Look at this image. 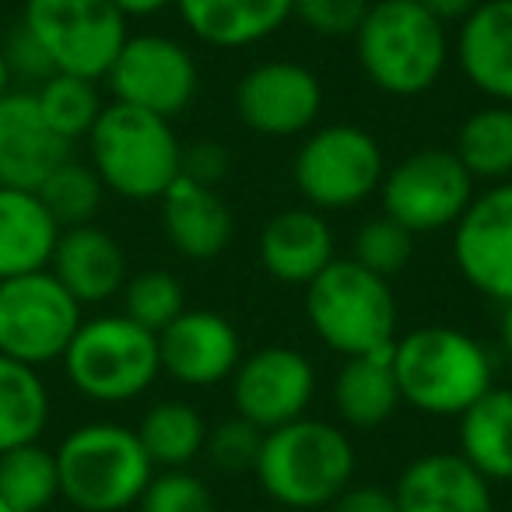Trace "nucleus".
Wrapping results in <instances>:
<instances>
[{"label":"nucleus","instance_id":"1","mask_svg":"<svg viewBox=\"0 0 512 512\" xmlns=\"http://www.w3.org/2000/svg\"><path fill=\"white\" fill-rule=\"evenodd\" d=\"M358 456L348 432L320 418H295L264 432L256 481L285 509H323L355 481Z\"/></svg>","mask_w":512,"mask_h":512},{"label":"nucleus","instance_id":"2","mask_svg":"<svg viewBox=\"0 0 512 512\" xmlns=\"http://www.w3.org/2000/svg\"><path fill=\"white\" fill-rule=\"evenodd\" d=\"M365 78L393 99H418L449 64L446 25L418 0H372L355 32Z\"/></svg>","mask_w":512,"mask_h":512},{"label":"nucleus","instance_id":"3","mask_svg":"<svg viewBox=\"0 0 512 512\" xmlns=\"http://www.w3.org/2000/svg\"><path fill=\"white\" fill-rule=\"evenodd\" d=\"M400 400L432 418H460L495 386V369L474 334L456 327H418L393 341Z\"/></svg>","mask_w":512,"mask_h":512},{"label":"nucleus","instance_id":"4","mask_svg":"<svg viewBox=\"0 0 512 512\" xmlns=\"http://www.w3.org/2000/svg\"><path fill=\"white\" fill-rule=\"evenodd\" d=\"M88 165L109 193L144 204L183 176V144L172 120L113 102L88 130Z\"/></svg>","mask_w":512,"mask_h":512},{"label":"nucleus","instance_id":"5","mask_svg":"<svg viewBox=\"0 0 512 512\" xmlns=\"http://www.w3.org/2000/svg\"><path fill=\"white\" fill-rule=\"evenodd\" d=\"M60 498L74 512H123L137 505L155 463L144 453L134 428L116 421H88L74 428L57 449Z\"/></svg>","mask_w":512,"mask_h":512},{"label":"nucleus","instance_id":"6","mask_svg":"<svg viewBox=\"0 0 512 512\" xmlns=\"http://www.w3.org/2000/svg\"><path fill=\"white\" fill-rule=\"evenodd\" d=\"M306 320L330 351L351 358L397 341V299L358 260H334L306 285Z\"/></svg>","mask_w":512,"mask_h":512},{"label":"nucleus","instance_id":"7","mask_svg":"<svg viewBox=\"0 0 512 512\" xmlns=\"http://www.w3.org/2000/svg\"><path fill=\"white\" fill-rule=\"evenodd\" d=\"M60 362L74 390L95 404H130L162 376L158 334L123 313L81 320Z\"/></svg>","mask_w":512,"mask_h":512},{"label":"nucleus","instance_id":"8","mask_svg":"<svg viewBox=\"0 0 512 512\" xmlns=\"http://www.w3.org/2000/svg\"><path fill=\"white\" fill-rule=\"evenodd\" d=\"M22 25L32 32L53 71L106 78L127 43V18L113 0H25Z\"/></svg>","mask_w":512,"mask_h":512},{"label":"nucleus","instance_id":"9","mask_svg":"<svg viewBox=\"0 0 512 512\" xmlns=\"http://www.w3.org/2000/svg\"><path fill=\"white\" fill-rule=\"evenodd\" d=\"M295 186L316 211H348L383 186L386 158L362 127L330 123L309 134L295 155Z\"/></svg>","mask_w":512,"mask_h":512},{"label":"nucleus","instance_id":"10","mask_svg":"<svg viewBox=\"0 0 512 512\" xmlns=\"http://www.w3.org/2000/svg\"><path fill=\"white\" fill-rule=\"evenodd\" d=\"M81 327V302L46 271L0 281V355L43 369L60 362Z\"/></svg>","mask_w":512,"mask_h":512},{"label":"nucleus","instance_id":"11","mask_svg":"<svg viewBox=\"0 0 512 512\" xmlns=\"http://www.w3.org/2000/svg\"><path fill=\"white\" fill-rule=\"evenodd\" d=\"M383 214L411 235L453 228L474 200V179L453 151L421 148L400 158L383 176Z\"/></svg>","mask_w":512,"mask_h":512},{"label":"nucleus","instance_id":"12","mask_svg":"<svg viewBox=\"0 0 512 512\" xmlns=\"http://www.w3.org/2000/svg\"><path fill=\"white\" fill-rule=\"evenodd\" d=\"M106 81L113 102L172 120L186 113L190 102L197 99L200 71L183 43L144 32V36H127Z\"/></svg>","mask_w":512,"mask_h":512},{"label":"nucleus","instance_id":"13","mask_svg":"<svg viewBox=\"0 0 512 512\" xmlns=\"http://www.w3.org/2000/svg\"><path fill=\"white\" fill-rule=\"evenodd\" d=\"M453 260L474 292L512 302V179L474 193L453 225Z\"/></svg>","mask_w":512,"mask_h":512},{"label":"nucleus","instance_id":"14","mask_svg":"<svg viewBox=\"0 0 512 512\" xmlns=\"http://www.w3.org/2000/svg\"><path fill=\"white\" fill-rule=\"evenodd\" d=\"M316 397V369L302 351L271 344L242 358L232 372L235 414L260 432L281 428L295 418H306Z\"/></svg>","mask_w":512,"mask_h":512},{"label":"nucleus","instance_id":"15","mask_svg":"<svg viewBox=\"0 0 512 512\" xmlns=\"http://www.w3.org/2000/svg\"><path fill=\"white\" fill-rule=\"evenodd\" d=\"M323 109V85L295 60H267L235 85V113L260 137L306 134Z\"/></svg>","mask_w":512,"mask_h":512},{"label":"nucleus","instance_id":"16","mask_svg":"<svg viewBox=\"0 0 512 512\" xmlns=\"http://www.w3.org/2000/svg\"><path fill=\"white\" fill-rule=\"evenodd\" d=\"M158 362L165 376L193 390L218 386L232 379L242 362L239 330L214 309H183L158 330Z\"/></svg>","mask_w":512,"mask_h":512},{"label":"nucleus","instance_id":"17","mask_svg":"<svg viewBox=\"0 0 512 512\" xmlns=\"http://www.w3.org/2000/svg\"><path fill=\"white\" fill-rule=\"evenodd\" d=\"M71 158V144L53 134L29 88L0 95V186L39 190L43 179Z\"/></svg>","mask_w":512,"mask_h":512},{"label":"nucleus","instance_id":"18","mask_svg":"<svg viewBox=\"0 0 512 512\" xmlns=\"http://www.w3.org/2000/svg\"><path fill=\"white\" fill-rule=\"evenodd\" d=\"M400 512H495L491 481L460 453H425L400 470L393 484Z\"/></svg>","mask_w":512,"mask_h":512},{"label":"nucleus","instance_id":"19","mask_svg":"<svg viewBox=\"0 0 512 512\" xmlns=\"http://www.w3.org/2000/svg\"><path fill=\"white\" fill-rule=\"evenodd\" d=\"M50 274L85 306H102L127 285V253L123 246L92 221V225L60 228Z\"/></svg>","mask_w":512,"mask_h":512},{"label":"nucleus","instance_id":"20","mask_svg":"<svg viewBox=\"0 0 512 512\" xmlns=\"http://www.w3.org/2000/svg\"><path fill=\"white\" fill-rule=\"evenodd\" d=\"M162 228L169 246L186 260H218L235 232V218L214 186L179 176L162 193Z\"/></svg>","mask_w":512,"mask_h":512},{"label":"nucleus","instance_id":"21","mask_svg":"<svg viewBox=\"0 0 512 512\" xmlns=\"http://www.w3.org/2000/svg\"><path fill=\"white\" fill-rule=\"evenodd\" d=\"M334 260V232L316 207H288L260 232V264L281 285H309Z\"/></svg>","mask_w":512,"mask_h":512},{"label":"nucleus","instance_id":"22","mask_svg":"<svg viewBox=\"0 0 512 512\" xmlns=\"http://www.w3.org/2000/svg\"><path fill=\"white\" fill-rule=\"evenodd\" d=\"M456 60L477 92L512 106V0H481L463 18Z\"/></svg>","mask_w":512,"mask_h":512},{"label":"nucleus","instance_id":"23","mask_svg":"<svg viewBox=\"0 0 512 512\" xmlns=\"http://www.w3.org/2000/svg\"><path fill=\"white\" fill-rule=\"evenodd\" d=\"M183 25L214 50H246L295 15V0H176Z\"/></svg>","mask_w":512,"mask_h":512},{"label":"nucleus","instance_id":"24","mask_svg":"<svg viewBox=\"0 0 512 512\" xmlns=\"http://www.w3.org/2000/svg\"><path fill=\"white\" fill-rule=\"evenodd\" d=\"M60 239V225L36 190L0 186V281L46 271Z\"/></svg>","mask_w":512,"mask_h":512},{"label":"nucleus","instance_id":"25","mask_svg":"<svg viewBox=\"0 0 512 512\" xmlns=\"http://www.w3.org/2000/svg\"><path fill=\"white\" fill-rule=\"evenodd\" d=\"M400 407V386L393 372V344L390 348L351 355L334 376V411L355 432L383 428Z\"/></svg>","mask_w":512,"mask_h":512},{"label":"nucleus","instance_id":"26","mask_svg":"<svg viewBox=\"0 0 512 512\" xmlns=\"http://www.w3.org/2000/svg\"><path fill=\"white\" fill-rule=\"evenodd\" d=\"M460 456L484 481H512V390L491 386L460 414Z\"/></svg>","mask_w":512,"mask_h":512},{"label":"nucleus","instance_id":"27","mask_svg":"<svg viewBox=\"0 0 512 512\" xmlns=\"http://www.w3.org/2000/svg\"><path fill=\"white\" fill-rule=\"evenodd\" d=\"M50 411V390L39 369L0 355V453L39 442Z\"/></svg>","mask_w":512,"mask_h":512},{"label":"nucleus","instance_id":"28","mask_svg":"<svg viewBox=\"0 0 512 512\" xmlns=\"http://www.w3.org/2000/svg\"><path fill=\"white\" fill-rule=\"evenodd\" d=\"M134 432L151 463L162 470L190 467L207 446L204 414L186 400H162V404L148 407Z\"/></svg>","mask_w":512,"mask_h":512},{"label":"nucleus","instance_id":"29","mask_svg":"<svg viewBox=\"0 0 512 512\" xmlns=\"http://www.w3.org/2000/svg\"><path fill=\"white\" fill-rule=\"evenodd\" d=\"M453 155L470 172V179L481 183H505L512 179V106L491 102L474 109L456 130Z\"/></svg>","mask_w":512,"mask_h":512},{"label":"nucleus","instance_id":"30","mask_svg":"<svg viewBox=\"0 0 512 512\" xmlns=\"http://www.w3.org/2000/svg\"><path fill=\"white\" fill-rule=\"evenodd\" d=\"M0 498L11 512H46L60 498L57 453L29 442L0 453Z\"/></svg>","mask_w":512,"mask_h":512},{"label":"nucleus","instance_id":"31","mask_svg":"<svg viewBox=\"0 0 512 512\" xmlns=\"http://www.w3.org/2000/svg\"><path fill=\"white\" fill-rule=\"evenodd\" d=\"M36 106L43 120L53 127V134L64 137L67 144L88 137L102 113V95L92 78H78V74H50L43 85L32 88Z\"/></svg>","mask_w":512,"mask_h":512},{"label":"nucleus","instance_id":"32","mask_svg":"<svg viewBox=\"0 0 512 512\" xmlns=\"http://www.w3.org/2000/svg\"><path fill=\"white\" fill-rule=\"evenodd\" d=\"M36 193L60 228H74L92 225L102 207V197H106V186H102V179L95 176V169L88 162L67 158L43 179V186Z\"/></svg>","mask_w":512,"mask_h":512},{"label":"nucleus","instance_id":"33","mask_svg":"<svg viewBox=\"0 0 512 512\" xmlns=\"http://www.w3.org/2000/svg\"><path fill=\"white\" fill-rule=\"evenodd\" d=\"M120 295H123V316L134 320L137 327L151 330V334L165 330L186 309L183 281L172 271H162V267L127 278Z\"/></svg>","mask_w":512,"mask_h":512},{"label":"nucleus","instance_id":"34","mask_svg":"<svg viewBox=\"0 0 512 512\" xmlns=\"http://www.w3.org/2000/svg\"><path fill=\"white\" fill-rule=\"evenodd\" d=\"M411 253H414V235L404 225H397L390 214H379V218H369L358 228L355 256L351 260L369 267L379 278H393V274H400L411 264Z\"/></svg>","mask_w":512,"mask_h":512},{"label":"nucleus","instance_id":"35","mask_svg":"<svg viewBox=\"0 0 512 512\" xmlns=\"http://www.w3.org/2000/svg\"><path fill=\"white\" fill-rule=\"evenodd\" d=\"M137 512H218V505L197 474L179 467L151 477L144 495L137 498Z\"/></svg>","mask_w":512,"mask_h":512},{"label":"nucleus","instance_id":"36","mask_svg":"<svg viewBox=\"0 0 512 512\" xmlns=\"http://www.w3.org/2000/svg\"><path fill=\"white\" fill-rule=\"evenodd\" d=\"M260 442H264V432L256 425H249L246 418H239V414H232V418H225L221 425H214V432H207V453H211L218 470H225V474H242V470L256 467Z\"/></svg>","mask_w":512,"mask_h":512},{"label":"nucleus","instance_id":"37","mask_svg":"<svg viewBox=\"0 0 512 512\" xmlns=\"http://www.w3.org/2000/svg\"><path fill=\"white\" fill-rule=\"evenodd\" d=\"M372 0H295V15L309 32L323 39H355Z\"/></svg>","mask_w":512,"mask_h":512},{"label":"nucleus","instance_id":"38","mask_svg":"<svg viewBox=\"0 0 512 512\" xmlns=\"http://www.w3.org/2000/svg\"><path fill=\"white\" fill-rule=\"evenodd\" d=\"M0 50H4V60H8V67H11V78H22V81H29V85H43L50 74H57L50 57L43 53V46L32 39V32L25 29V25H18Z\"/></svg>","mask_w":512,"mask_h":512},{"label":"nucleus","instance_id":"39","mask_svg":"<svg viewBox=\"0 0 512 512\" xmlns=\"http://www.w3.org/2000/svg\"><path fill=\"white\" fill-rule=\"evenodd\" d=\"M228 172V148L221 141H197L193 148H183V176L193 183L218 186Z\"/></svg>","mask_w":512,"mask_h":512},{"label":"nucleus","instance_id":"40","mask_svg":"<svg viewBox=\"0 0 512 512\" xmlns=\"http://www.w3.org/2000/svg\"><path fill=\"white\" fill-rule=\"evenodd\" d=\"M330 512H400L393 491L376 488V484H351L348 491L330 502Z\"/></svg>","mask_w":512,"mask_h":512},{"label":"nucleus","instance_id":"41","mask_svg":"<svg viewBox=\"0 0 512 512\" xmlns=\"http://www.w3.org/2000/svg\"><path fill=\"white\" fill-rule=\"evenodd\" d=\"M418 4L446 25V22H463L467 15H474L481 0H418Z\"/></svg>","mask_w":512,"mask_h":512},{"label":"nucleus","instance_id":"42","mask_svg":"<svg viewBox=\"0 0 512 512\" xmlns=\"http://www.w3.org/2000/svg\"><path fill=\"white\" fill-rule=\"evenodd\" d=\"M176 0H113V8L120 11L123 18H151L162 15L165 8H172Z\"/></svg>","mask_w":512,"mask_h":512},{"label":"nucleus","instance_id":"43","mask_svg":"<svg viewBox=\"0 0 512 512\" xmlns=\"http://www.w3.org/2000/svg\"><path fill=\"white\" fill-rule=\"evenodd\" d=\"M498 341H502V351L512 365V302L502 306V320H498Z\"/></svg>","mask_w":512,"mask_h":512},{"label":"nucleus","instance_id":"44","mask_svg":"<svg viewBox=\"0 0 512 512\" xmlns=\"http://www.w3.org/2000/svg\"><path fill=\"white\" fill-rule=\"evenodd\" d=\"M11 67H8V60H4V50H0V95H8L11 92Z\"/></svg>","mask_w":512,"mask_h":512},{"label":"nucleus","instance_id":"45","mask_svg":"<svg viewBox=\"0 0 512 512\" xmlns=\"http://www.w3.org/2000/svg\"><path fill=\"white\" fill-rule=\"evenodd\" d=\"M46 512H74V509H57V505H53V509H46Z\"/></svg>","mask_w":512,"mask_h":512},{"label":"nucleus","instance_id":"46","mask_svg":"<svg viewBox=\"0 0 512 512\" xmlns=\"http://www.w3.org/2000/svg\"><path fill=\"white\" fill-rule=\"evenodd\" d=\"M0 512H11V509H8V505H4V498H0Z\"/></svg>","mask_w":512,"mask_h":512}]
</instances>
